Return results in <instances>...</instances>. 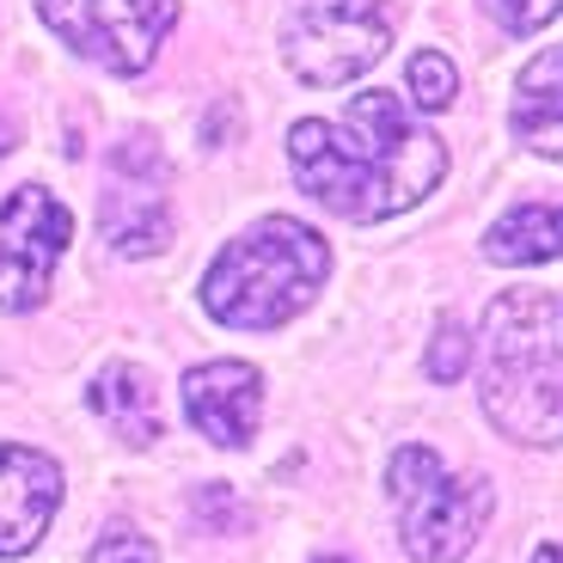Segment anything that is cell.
I'll return each mask as SVG.
<instances>
[{
    "label": "cell",
    "instance_id": "obj_1",
    "mask_svg": "<svg viewBox=\"0 0 563 563\" xmlns=\"http://www.w3.org/2000/svg\"><path fill=\"white\" fill-rule=\"evenodd\" d=\"M288 166L312 202L367 227L417 209L448 172V147L405 111V99L374 86V92L350 99L343 123L307 117L288 129Z\"/></svg>",
    "mask_w": 563,
    "mask_h": 563
},
{
    "label": "cell",
    "instance_id": "obj_2",
    "mask_svg": "<svg viewBox=\"0 0 563 563\" xmlns=\"http://www.w3.org/2000/svg\"><path fill=\"white\" fill-rule=\"evenodd\" d=\"M563 307L551 288L496 295L478 331V405L508 441L558 448L563 435Z\"/></svg>",
    "mask_w": 563,
    "mask_h": 563
},
{
    "label": "cell",
    "instance_id": "obj_3",
    "mask_svg": "<svg viewBox=\"0 0 563 563\" xmlns=\"http://www.w3.org/2000/svg\"><path fill=\"white\" fill-rule=\"evenodd\" d=\"M331 276V252L307 221L269 214V221L245 227L202 276V312L233 331H276L300 307H312V295Z\"/></svg>",
    "mask_w": 563,
    "mask_h": 563
},
{
    "label": "cell",
    "instance_id": "obj_4",
    "mask_svg": "<svg viewBox=\"0 0 563 563\" xmlns=\"http://www.w3.org/2000/svg\"><path fill=\"white\" fill-rule=\"evenodd\" d=\"M393 49L380 0H295L282 19V62L307 86H350Z\"/></svg>",
    "mask_w": 563,
    "mask_h": 563
},
{
    "label": "cell",
    "instance_id": "obj_5",
    "mask_svg": "<svg viewBox=\"0 0 563 563\" xmlns=\"http://www.w3.org/2000/svg\"><path fill=\"white\" fill-rule=\"evenodd\" d=\"M99 233L123 257H154L172 240V166L154 135H123L104 159Z\"/></svg>",
    "mask_w": 563,
    "mask_h": 563
},
{
    "label": "cell",
    "instance_id": "obj_6",
    "mask_svg": "<svg viewBox=\"0 0 563 563\" xmlns=\"http://www.w3.org/2000/svg\"><path fill=\"white\" fill-rule=\"evenodd\" d=\"M43 25L111 74H141L178 19V0H37Z\"/></svg>",
    "mask_w": 563,
    "mask_h": 563
},
{
    "label": "cell",
    "instance_id": "obj_7",
    "mask_svg": "<svg viewBox=\"0 0 563 563\" xmlns=\"http://www.w3.org/2000/svg\"><path fill=\"white\" fill-rule=\"evenodd\" d=\"M74 240V214L43 184H19L0 202V312H31L49 295L56 257Z\"/></svg>",
    "mask_w": 563,
    "mask_h": 563
},
{
    "label": "cell",
    "instance_id": "obj_8",
    "mask_svg": "<svg viewBox=\"0 0 563 563\" xmlns=\"http://www.w3.org/2000/svg\"><path fill=\"white\" fill-rule=\"evenodd\" d=\"M484 521H490V478L465 472V478H435L410 490L398 503V533H405V551L417 563H453L478 545Z\"/></svg>",
    "mask_w": 563,
    "mask_h": 563
},
{
    "label": "cell",
    "instance_id": "obj_9",
    "mask_svg": "<svg viewBox=\"0 0 563 563\" xmlns=\"http://www.w3.org/2000/svg\"><path fill=\"white\" fill-rule=\"evenodd\" d=\"M184 410L214 448H252L264 417V374L252 362H202L184 374Z\"/></svg>",
    "mask_w": 563,
    "mask_h": 563
},
{
    "label": "cell",
    "instance_id": "obj_10",
    "mask_svg": "<svg viewBox=\"0 0 563 563\" xmlns=\"http://www.w3.org/2000/svg\"><path fill=\"white\" fill-rule=\"evenodd\" d=\"M62 503V465L37 448H0V558H25Z\"/></svg>",
    "mask_w": 563,
    "mask_h": 563
},
{
    "label": "cell",
    "instance_id": "obj_11",
    "mask_svg": "<svg viewBox=\"0 0 563 563\" xmlns=\"http://www.w3.org/2000/svg\"><path fill=\"white\" fill-rule=\"evenodd\" d=\"M86 405L99 410L111 422V435L129 441V448H154L159 441V398L141 367H129V362L104 367L99 380H92V393H86Z\"/></svg>",
    "mask_w": 563,
    "mask_h": 563
},
{
    "label": "cell",
    "instance_id": "obj_12",
    "mask_svg": "<svg viewBox=\"0 0 563 563\" xmlns=\"http://www.w3.org/2000/svg\"><path fill=\"white\" fill-rule=\"evenodd\" d=\"M490 264H551L558 257V209L551 202H521L484 233Z\"/></svg>",
    "mask_w": 563,
    "mask_h": 563
},
{
    "label": "cell",
    "instance_id": "obj_13",
    "mask_svg": "<svg viewBox=\"0 0 563 563\" xmlns=\"http://www.w3.org/2000/svg\"><path fill=\"white\" fill-rule=\"evenodd\" d=\"M515 135H521L533 154L558 159V147H563V129H558V49H539V62L521 74Z\"/></svg>",
    "mask_w": 563,
    "mask_h": 563
},
{
    "label": "cell",
    "instance_id": "obj_14",
    "mask_svg": "<svg viewBox=\"0 0 563 563\" xmlns=\"http://www.w3.org/2000/svg\"><path fill=\"white\" fill-rule=\"evenodd\" d=\"M405 80H410V92H417V111H448V104L460 99V74H453V62L441 56V49H417Z\"/></svg>",
    "mask_w": 563,
    "mask_h": 563
},
{
    "label": "cell",
    "instance_id": "obj_15",
    "mask_svg": "<svg viewBox=\"0 0 563 563\" xmlns=\"http://www.w3.org/2000/svg\"><path fill=\"white\" fill-rule=\"evenodd\" d=\"M429 380H441V386H453L472 367V338H465V324L460 319H441V331H435V343H429Z\"/></svg>",
    "mask_w": 563,
    "mask_h": 563
},
{
    "label": "cell",
    "instance_id": "obj_16",
    "mask_svg": "<svg viewBox=\"0 0 563 563\" xmlns=\"http://www.w3.org/2000/svg\"><path fill=\"white\" fill-rule=\"evenodd\" d=\"M478 7H484V13H490L503 31H515V37L558 19V0H478Z\"/></svg>",
    "mask_w": 563,
    "mask_h": 563
},
{
    "label": "cell",
    "instance_id": "obj_17",
    "mask_svg": "<svg viewBox=\"0 0 563 563\" xmlns=\"http://www.w3.org/2000/svg\"><path fill=\"white\" fill-rule=\"evenodd\" d=\"M92 563H159L154 558V545L141 533H129V527H111V533L92 545Z\"/></svg>",
    "mask_w": 563,
    "mask_h": 563
},
{
    "label": "cell",
    "instance_id": "obj_18",
    "mask_svg": "<svg viewBox=\"0 0 563 563\" xmlns=\"http://www.w3.org/2000/svg\"><path fill=\"white\" fill-rule=\"evenodd\" d=\"M533 563H558V545H539V551H533Z\"/></svg>",
    "mask_w": 563,
    "mask_h": 563
},
{
    "label": "cell",
    "instance_id": "obj_19",
    "mask_svg": "<svg viewBox=\"0 0 563 563\" xmlns=\"http://www.w3.org/2000/svg\"><path fill=\"white\" fill-rule=\"evenodd\" d=\"M7 147H13V123H0V154H7Z\"/></svg>",
    "mask_w": 563,
    "mask_h": 563
},
{
    "label": "cell",
    "instance_id": "obj_20",
    "mask_svg": "<svg viewBox=\"0 0 563 563\" xmlns=\"http://www.w3.org/2000/svg\"><path fill=\"white\" fill-rule=\"evenodd\" d=\"M319 563H343V558H319Z\"/></svg>",
    "mask_w": 563,
    "mask_h": 563
}]
</instances>
